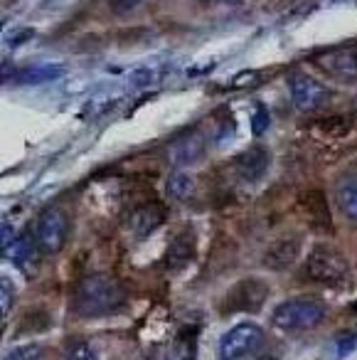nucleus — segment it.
I'll return each instance as SVG.
<instances>
[{"mask_svg":"<svg viewBox=\"0 0 357 360\" xmlns=\"http://www.w3.org/2000/svg\"><path fill=\"white\" fill-rule=\"evenodd\" d=\"M126 304V291L109 274H91L74 291V314L82 319H99L119 311Z\"/></svg>","mask_w":357,"mask_h":360,"instance_id":"nucleus-1","label":"nucleus"},{"mask_svg":"<svg viewBox=\"0 0 357 360\" xmlns=\"http://www.w3.org/2000/svg\"><path fill=\"white\" fill-rule=\"evenodd\" d=\"M327 309L318 299L311 296H296V299L281 301L273 309L271 323L283 333H303V330H313L325 321Z\"/></svg>","mask_w":357,"mask_h":360,"instance_id":"nucleus-2","label":"nucleus"},{"mask_svg":"<svg viewBox=\"0 0 357 360\" xmlns=\"http://www.w3.org/2000/svg\"><path fill=\"white\" fill-rule=\"evenodd\" d=\"M306 279L316 284H342L347 279V259L327 245H318L306 257Z\"/></svg>","mask_w":357,"mask_h":360,"instance_id":"nucleus-3","label":"nucleus"},{"mask_svg":"<svg viewBox=\"0 0 357 360\" xmlns=\"http://www.w3.org/2000/svg\"><path fill=\"white\" fill-rule=\"evenodd\" d=\"M264 330L257 323H237L219 340V360H252L264 348Z\"/></svg>","mask_w":357,"mask_h":360,"instance_id":"nucleus-4","label":"nucleus"},{"mask_svg":"<svg viewBox=\"0 0 357 360\" xmlns=\"http://www.w3.org/2000/svg\"><path fill=\"white\" fill-rule=\"evenodd\" d=\"M311 62L330 79H337L342 84L357 82V45L330 47V50H323L316 57H311Z\"/></svg>","mask_w":357,"mask_h":360,"instance_id":"nucleus-5","label":"nucleus"},{"mask_svg":"<svg viewBox=\"0 0 357 360\" xmlns=\"http://www.w3.org/2000/svg\"><path fill=\"white\" fill-rule=\"evenodd\" d=\"M288 91H291V101L298 111L303 114H313V111H320L330 104V89L325 84H320L318 79L308 75H296L288 77Z\"/></svg>","mask_w":357,"mask_h":360,"instance_id":"nucleus-6","label":"nucleus"},{"mask_svg":"<svg viewBox=\"0 0 357 360\" xmlns=\"http://www.w3.org/2000/svg\"><path fill=\"white\" fill-rule=\"evenodd\" d=\"M266 296H268L266 281L249 276V279L237 281V284L227 291L222 309L227 311V314H242V311L244 314H252V311L261 309L264 301H266Z\"/></svg>","mask_w":357,"mask_h":360,"instance_id":"nucleus-7","label":"nucleus"},{"mask_svg":"<svg viewBox=\"0 0 357 360\" xmlns=\"http://www.w3.org/2000/svg\"><path fill=\"white\" fill-rule=\"evenodd\" d=\"M67 232H70V222L67 215L60 207H47L35 225V237L37 245L45 255H57L62 252V247L67 245Z\"/></svg>","mask_w":357,"mask_h":360,"instance_id":"nucleus-8","label":"nucleus"},{"mask_svg":"<svg viewBox=\"0 0 357 360\" xmlns=\"http://www.w3.org/2000/svg\"><path fill=\"white\" fill-rule=\"evenodd\" d=\"M3 255H6L8 259H11V264H15L22 274L35 276L37 269H40V257L45 255V252L37 245L35 232H25V235L15 237L8 247H3Z\"/></svg>","mask_w":357,"mask_h":360,"instance_id":"nucleus-9","label":"nucleus"},{"mask_svg":"<svg viewBox=\"0 0 357 360\" xmlns=\"http://www.w3.org/2000/svg\"><path fill=\"white\" fill-rule=\"evenodd\" d=\"M268 165H271V153H268L266 146L257 143L252 148H247L244 153H239L234 158V168H237V175L247 183H257L264 175L268 173Z\"/></svg>","mask_w":357,"mask_h":360,"instance_id":"nucleus-10","label":"nucleus"},{"mask_svg":"<svg viewBox=\"0 0 357 360\" xmlns=\"http://www.w3.org/2000/svg\"><path fill=\"white\" fill-rule=\"evenodd\" d=\"M165 207L160 202H145V205H138L134 212L129 215V230L136 240H145L148 235H153L165 220Z\"/></svg>","mask_w":357,"mask_h":360,"instance_id":"nucleus-11","label":"nucleus"},{"mask_svg":"<svg viewBox=\"0 0 357 360\" xmlns=\"http://www.w3.org/2000/svg\"><path fill=\"white\" fill-rule=\"evenodd\" d=\"M298 257H301V240L298 237H281V240H273L268 250L264 252V266L273 271L291 269Z\"/></svg>","mask_w":357,"mask_h":360,"instance_id":"nucleus-12","label":"nucleus"},{"mask_svg":"<svg viewBox=\"0 0 357 360\" xmlns=\"http://www.w3.org/2000/svg\"><path fill=\"white\" fill-rule=\"evenodd\" d=\"M197 355V343L190 333H180L175 338L158 343L148 353V360H195Z\"/></svg>","mask_w":357,"mask_h":360,"instance_id":"nucleus-13","label":"nucleus"},{"mask_svg":"<svg viewBox=\"0 0 357 360\" xmlns=\"http://www.w3.org/2000/svg\"><path fill=\"white\" fill-rule=\"evenodd\" d=\"M301 207L306 212L308 222L318 230H330V207H327L325 193L320 191H308L301 195Z\"/></svg>","mask_w":357,"mask_h":360,"instance_id":"nucleus-14","label":"nucleus"},{"mask_svg":"<svg viewBox=\"0 0 357 360\" xmlns=\"http://www.w3.org/2000/svg\"><path fill=\"white\" fill-rule=\"evenodd\" d=\"M193 257H195L193 232H180V235L168 245L163 259H165V266H168L170 271H178V269H183V266H188L190 262H193Z\"/></svg>","mask_w":357,"mask_h":360,"instance_id":"nucleus-15","label":"nucleus"},{"mask_svg":"<svg viewBox=\"0 0 357 360\" xmlns=\"http://www.w3.org/2000/svg\"><path fill=\"white\" fill-rule=\"evenodd\" d=\"M205 153V143L200 139H193V136H188V139L178 141V143L170 148V158H173L175 165H190V163H197L200 158H202Z\"/></svg>","mask_w":357,"mask_h":360,"instance_id":"nucleus-16","label":"nucleus"},{"mask_svg":"<svg viewBox=\"0 0 357 360\" xmlns=\"http://www.w3.org/2000/svg\"><path fill=\"white\" fill-rule=\"evenodd\" d=\"M337 205L345 212V217L357 222V178H347L340 183V188H337Z\"/></svg>","mask_w":357,"mask_h":360,"instance_id":"nucleus-17","label":"nucleus"},{"mask_svg":"<svg viewBox=\"0 0 357 360\" xmlns=\"http://www.w3.org/2000/svg\"><path fill=\"white\" fill-rule=\"evenodd\" d=\"M62 75H65V70H62L60 65H50V67L42 65V67H30V70L20 72L18 82H22V84H40V82H52Z\"/></svg>","mask_w":357,"mask_h":360,"instance_id":"nucleus-18","label":"nucleus"},{"mask_svg":"<svg viewBox=\"0 0 357 360\" xmlns=\"http://www.w3.org/2000/svg\"><path fill=\"white\" fill-rule=\"evenodd\" d=\"M168 193L175 200H188L195 193V178L185 170H178L168 178Z\"/></svg>","mask_w":357,"mask_h":360,"instance_id":"nucleus-19","label":"nucleus"},{"mask_svg":"<svg viewBox=\"0 0 357 360\" xmlns=\"http://www.w3.org/2000/svg\"><path fill=\"white\" fill-rule=\"evenodd\" d=\"M65 360H99V358H96L94 348L86 340L74 338L65 345Z\"/></svg>","mask_w":357,"mask_h":360,"instance_id":"nucleus-20","label":"nucleus"},{"mask_svg":"<svg viewBox=\"0 0 357 360\" xmlns=\"http://www.w3.org/2000/svg\"><path fill=\"white\" fill-rule=\"evenodd\" d=\"M13 304H15V286L8 276H3L0 279V314H3V319H8Z\"/></svg>","mask_w":357,"mask_h":360,"instance_id":"nucleus-21","label":"nucleus"},{"mask_svg":"<svg viewBox=\"0 0 357 360\" xmlns=\"http://www.w3.org/2000/svg\"><path fill=\"white\" fill-rule=\"evenodd\" d=\"M42 355V348L35 343H27V345H18V348L8 350L3 355V360H40Z\"/></svg>","mask_w":357,"mask_h":360,"instance_id":"nucleus-22","label":"nucleus"},{"mask_svg":"<svg viewBox=\"0 0 357 360\" xmlns=\"http://www.w3.org/2000/svg\"><path fill=\"white\" fill-rule=\"evenodd\" d=\"M145 3H148V0H109V11L119 18H126L138 11V8H143Z\"/></svg>","mask_w":357,"mask_h":360,"instance_id":"nucleus-23","label":"nucleus"},{"mask_svg":"<svg viewBox=\"0 0 357 360\" xmlns=\"http://www.w3.org/2000/svg\"><path fill=\"white\" fill-rule=\"evenodd\" d=\"M252 129H254V136H264V131L268 129V111H266V106H257V109H254Z\"/></svg>","mask_w":357,"mask_h":360,"instance_id":"nucleus-24","label":"nucleus"},{"mask_svg":"<svg viewBox=\"0 0 357 360\" xmlns=\"http://www.w3.org/2000/svg\"><path fill=\"white\" fill-rule=\"evenodd\" d=\"M355 343H357V338H355V335H347V340H345V343H342V340H340V343H337V350H340V355L350 353V350L355 348Z\"/></svg>","mask_w":357,"mask_h":360,"instance_id":"nucleus-25","label":"nucleus"},{"mask_svg":"<svg viewBox=\"0 0 357 360\" xmlns=\"http://www.w3.org/2000/svg\"><path fill=\"white\" fill-rule=\"evenodd\" d=\"M197 3H202V6H214V3H219V0H197Z\"/></svg>","mask_w":357,"mask_h":360,"instance_id":"nucleus-26","label":"nucleus"}]
</instances>
